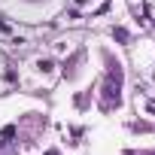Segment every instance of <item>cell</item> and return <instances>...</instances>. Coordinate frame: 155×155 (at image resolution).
Listing matches in <instances>:
<instances>
[{"mask_svg":"<svg viewBox=\"0 0 155 155\" xmlns=\"http://www.w3.org/2000/svg\"><path fill=\"white\" fill-rule=\"evenodd\" d=\"M119 104H122V64L116 61V64H110V70H107L101 107H104V110H113V107H119Z\"/></svg>","mask_w":155,"mask_h":155,"instance_id":"1","label":"cell"},{"mask_svg":"<svg viewBox=\"0 0 155 155\" xmlns=\"http://www.w3.org/2000/svg\"><path fill=\"white\" fill-rule=\"evenodd\" d=\"M37 67H40V70H43V73H49V70H52V67H55V64H52V61H49V58H43V61H40V64H37Z\"/></svg>","mask_w":155,"mask_h":155,"instance_id":"2","label":"cell"},{"mask_svg":"<svg viewBox=\"0 0 155 155\" xmlns=\"http://www.w3.org/2000/svg\"><path fill=\"white\" fill-rule=\"evenodd\" d=\"M146 107H149V113H155V101H149V104H146Z\"/></svg>","mask_w":155,"mask_h":155,"instance_id":"3","label":"cell"},{"mask_svg":"<svg viewBox=\"0 0 155 155\" xmlns=\"http://www.w3.org/2000/svg\"><path fill=\"white\" fill-rule=\"evenodd\" d=\"M46 155H58V152H46Z\"/></svg>","mask_w":155,"mask_h":155,"instance_id":"4","label":"cell"}]
</instances>
